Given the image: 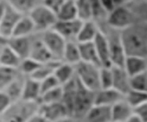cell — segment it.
Returning a JSON list of instances; mask_svg holds the SVG:
<instances>
[{
	"label": "cell",
	"instance_id": "7402d4cb",
	"mask_svg": "<svg viewBox=\"0 0 147 122\" xmlns=\"http://www.w3.org/2000/svg\"><path fill=\"white\" fill-rule=\"evenodd\" d=\"M54 75L61 86H64L76 78L75 66L64 62H60L55 68Z\"/></svg>",
	"mask_w": 147,
	"mask_h": 122
},
{
	"label": "cell",
	"instance_id": "e575fe53",
	"mask_svg": "<svg viewBox=\"0 0 147 122\" xmlns=\"http://www.w3.org/2000/svg\"><path fill=\"white\" fill-rule=\"evenodd\" d=\"M42 63H39L38 62H37V61H35L34 59L28 57V58H25V59L22 60L19 69L25 76L30 77L35 73V71L39 68V66Z\"/></svg>",
	"mask_w": 147,
	"mask_h": 122
},
{
	"label": "cell",
	"instance_id": "3957f363",
	"mask_svg": "<svg viewBox=\"0 0 147 122\" xmlns=\"http://www.w3.org/2000/svg\"><path fill=\"white\" fill-rule=\"evenodd\" d=\"M77 80L78 84L71 115L80 119L82 121L86 113L94 104V93L96 92L86 88L78 78Z\"/></svg>",
	"mask_w": 147,
	"mask_h": 122
},
{
	"label": "cell",
	"instance_id": "8fae6325",
	"mask_svg": "<svg viewBox=\"0 0 147 122\" xmlns=\"http://www.w3.org/2000/svg\"><path fill=\"white\" fill-rule=\"evenodd\" d=\"M22 15L23 14H22L20 12L14 9L12 5L7 3L5 14L1 20V22H0V34L4 35L7 38H11L15 29V26L22 17Z\"/></svg>",
	"mask_w": 147,
	"mask_h": 122
},
{
	"label": "cell",
	"instance_id": "681fc988",
	"mask_svg": "<svg viewBox=\"0 0 147 122\" xmlns=\"http://www.w3.org/2000/svg\"><path fill=\"white\" fill-rule=\"evenodd\" d=\"M146 64H147V57H146ZM146 71H147V69H146Z\"/></svg>",
	"mask_w": 147,
	"mask_h": 122
},
{
	"label": "cell",
	"instance_id": "f35d334b",
	"mask_svg": "<svg viewBox=\"0 0 147 122\" xmlns=\"http://www.w3.org/2000/svg\"><path fill=\"white\" fill-rule=\"evenodd\" d=\"M13 101L5 91H0V116L11 106Z\"/></svg>",
	"mask_w": 147,
	"mask_h": 122
},
{
	"label": "cell",
	"instance_id": "9c48e42d",
	"mask_svg": "<svg viewBox=\"0 0 147 122\" xmlns=\"http://www.w3.org/2000/svg\"><path fill=\"white\" fill-rule=\"evenodd\" d=\"M82 21L80 19L63 21L58 20L53 30L59 33L66 41H77L78 34L82 25Z\"/></svg>",
	"mask_w": 147,
	"mask_h": 122
},
{
	"label": "cell",
	"instance_id": "484cf974",
	"mask_svg": "<svg viewBox=\"0 0 147 122\" xmlns=\"http://www.w3.org/2000/svg\"><path fill=\"white\" fill-rule=\"evenodd\" d=\"M26 78H27V76H25L24 74L21 72V74L17 77L5 90H3L8 94V96L11 98L13 102L22 99Z\"/></svg>",
	"mask_w": 147,
	"mask_h": 122
},
{
	"label": "cell",
	"instance_id": "cb8c5ba5",
	"mask_svg": "<svg viewBox=\"0 0 147 122\" xmlns=\"http://www.w3.org/2000/svg\"><path fill=\"white\" fill-rule=\"evenodd\" d=\"M62 62L76 66L81 62L79 43L77 41H67L63 55Z\"/></svg>",
	"mask_w": 147,
	"mask_h": 122
},
{
	"label": "cell",
	"instance_id": "b9f144b4",
	"mask_svg": "<svg viewBox=\"0 0 147 122\" xmlns=\"http://www.w3.org/2000/svg\"><path fill=\"white\" fill-rule=\"evenodd\" d=\"M99 1L108 13H111L116 7L113 0H99Z\"/></svg>",
	"mask_w": 147,
	"mask_h": 122
},
{
	"label": "cell",
	"instance_id": "ac0fdd59",
	"mask_svg": "<svg viewBox=\"0 0 147 122\" xmlns=\"http://www.w3.org/2000/svg\"><path fill=\"white\" fill-rule=\"evenodd\" d=\"M94 44L97 52L101 66H112L111 62L109 44L105 34L102 31H100L96 39L94 40Z\"/></svg>",
	"mask_w": 147,
	"mask_h": 122
},
{
	"label": "cell",
	"instance_id": "7bdbcfd3",
	"mask_svg": "<svg viewBox=\"0 0 147 122\" xmlns=\"http://www.w3.org/2000/svg\"><path fill=\"white\" fill-rule=\"evenodd\" d=\"M28 122H52V121H50L46 117H44L42 114H40L39 112H38L33 117H31Z\"/></svg>",
	"mask_w": 147,
	"mask_h": 122
},
{
	"label": "cell",
	"instance_id": "4316f807",
	"mask_svg": "<svg viewBox=\"0 0 147 122\" xmlns=\"http://www.w3.org/2000/svg\"><path fill=\"white\" fill-rule=\"evenodd\" d=\"M6 2L22 14L28 15L43 4V0H6Z\"/></svg>",
	"mask_w": 147,
	"mask_h": 122
},
{
	"label": "cell",
	"instance_id": "74e56055",
	"mask_svg": "<svg viewBox=\"0 0 147 122\" xmlns=\"http://www.w3.org/2000/svg\"><path fill=\"white\" fill-rule=\"evenodd\" d=\"M61 86V84L59 83L57 80V78H55V75H51L47 78H46L45 80H43L40 81V86H41V94L45 92H47L51 89H54L57 86Z\"/></svg>",
	"mask_w": 147,
	"mask_h": 122
},
{
	"label": "cell",
	"instance_id": "7dc6e473",
	"mask_svg": "<svg viewBox=\"0 0 147 122\" xmlns=\"http://www.w3.org/2000/svg\"><path fill=\"white\" fill-rule=\"evenodd\" d=\"M5 47H0V55H1V54H2V52H3V50H4Z\"/></svg>",
	"mask_w": 147,
	"mask_h": 122
},
{
	"label": "cell",
	"instance_id": "7c38bea8",
	"mask_svg": "<svg viewBox=\"0 0 147 122\" xmlns=\"http://www.w3.org/2000/svg\"><path fill=\"white\" fill-rule=\"evenodd\" d=\"M38 112L52 122H55L67 115H71L63 101L47 104L40 103Z\"/></svg>",
	"mask_w": 147,
	"mask_h": 122
},
{
	"label": "cell",
	"instance_id": "c3c4849f",
	"mask_svg": "<svg viewBox=\"0 0 147 122\" xmlns=\"http://www.w3.org/2000/svg\"><path fill=\"white\" fill-rule=\"evenodd\" d=\"M0 122H3V119H2L1 116H0Z\"/></svg>",
	"mask_w": 147,
	"mask_h": 122
},
{
	"label": "cell",
	"instance_id": "d590c367",
	"mask_svg": "<svg viewBox=\"0 0 147 122\" xmlns=\"http://www.w3.org/2000/svg\"><path fill=\"white\" fill-rule=\"evenodd\" d=\"M112 82H113L112 66H101V68H100L101 88H112Z\"/></svg>",
	"mask_w": 147,
	"mask_h": 122
},
{
	"label": "cell",
	"instance_id": "6da1fadb",
	"mask_svg": "<svg viewBox=\"0 0 147 122\" xmlns=\"http://www.w3.org/2000/svg\"><path fill=\"white\" fill-rule=\"evenodd\" d=\"M127 56L147 57V23L137 22L120 30Z\"/></svg>",
	"mask_w": 147,
	"mask_h": 122
},
{
	"label": "cell",
	"instance_id": "4dcf8cb0",
	"mask_svg": "<svg viewBox=\"0 0 147 122\" xmlns=\"http://www.w3.org/2000/svg\"><path fill=\"white\" fill-rule=\"evenodd\" d=\"M78 12V19L82 22L93 19L92 0H75Z\"/></svg>",
	"mask_w": 147,
	"mask_h": 122
},
{
	"label": "cell",
	"instance_id": "1f68e13d",
	"mask_svg": "<svg viewBox=\"0 0 147 122\" xmlns=\"http://www.w3.org/2000/svg\"><path fill=\"white\" fill-rule=\"evenodd\" d=\"M60 62H62V61H52V62L49 63H42L39 66V68L35 71V73L30 77L40 82L41 80H45L46 78L51 75H54L55 68L57 67Z\"/></svg>",
	"mask_w": 147,
	"mask_h": 122
},
{
	"label": "cell",
	"instance_id": "4fadbf2b",
	"mask_svg": "<svg viewBox=\"0 0 147 122\" xmlns=\"http://www.w3.org/2000/svg\"><path fill=\"white\" fill-rule=\"evenodd\" d=\"M112 73H113L112 88L125 96L131 90V77L127 74L123 67L119 66H112Z\"/></svg>",
	"mask_w": 147,
	"mask_h": 122
},
{
	"label": "cell",
	"instance_id": "277c9868",
	"mask_svg": "<svg viewBox=\"0 0 147 122\" xmlns=\"http://www.w3.org/2000/svg\"><path fill=\"white\" fill-rule=\"evenodd\" d=\"M101 31H102L105 34L108 40L111 65L123 67L127 55L121 39L120 30L112 29L110 28L109 26H106Z\"/></svg>",
	"mask_w": 147,
	"mask_h": 122
},
{
	"label": "cell",
	"instance_id": "30bf717a",
	"mask_svg": "<svg viewBox=\"0 0 147 122\" xmlns=\"http://www.w3.org/2000/svg\"><path fill=\"white\" fill-rule=\"evenodd\" d=\"M30 57L37 61L39 63H46L52 62V61H57L54 58L53 55L51 54L45 43L43 42L39 33H35L33 35Z\"/></svg>",
	"mask_w": 147,
	"mask_h": 122
},
{
	"label": "cell",
	"instance_id": "f6af8a7d",
	"mask_svg": "<svg viewBox=\"0 0 147 122\" xmlns=\"http://www.w3.org/2000/svg\"><path fill=\"white\" fill-rule=\"evenodd\" d=\"M6 5H7L6 0H2V1L0 2V22H1V20H2L3 16L5 14V9H6Z\"/></svg>",
	"mask_w": 147,
	"mask_h": 122
},
{
	"label": "cell",
	"instance_id": "ffe728a7",
	"mask_svg": "<svg viewBox=\"0 0 147 122\" xmlns=\"http://www.w3.org/2000/svg\"><path fill=\"white\" fill-rule=\"evenodd\" d=\"M101 31L97 23L94 21H86L82 22L80 32L77 37V42L86 43L93 42L96 39L98 33Z\"/></svg>",
	"mask_w": 147,
	"mask_h": 122
},
{
	"label": "cell",
	"instance_id": "8992f818",
	"mask_svg": "<svg viewBox=\"0 0 147 122\" xmlns=\"http://www.w3.org/2000/svg\"><path fill=\"white\" fill-rule=\"evenodd\" d=\"M100 68L101 66L96 64L80 62L75 66L76 77L86 88L96 92L101 88Z\"/></svg>",
	"mask_w": 147,
	"mask_h": 122
},
{
	"label": "cell",
	"instance_id": "2e32d148",
	"mask_svg": "<svg viewBox=\"0 0 147 122\" xmlns=\"http://www.w3.org/2000/svg\"><path fill=\"white\" fill-rule=\"evenodd\" d=\"M33 35L26 37H11L8 41V47H10L22 59L28 58L31 50Z\"/></svg>",
	"mask_w": 147,
	"mask_h": 122
},
{
	"label": "cell",
	"instance_id": "8d00e7d4",
	"mask_svg": "<svg viewBox=\"0 0 147 122\" xmlns=\"http://www.w3.org/2000/svg\"><path fill=\"white\" fill-rule=\"evenodd\" d=\"M131 88L147 94V71L131 78Z\"/></svg>",
	"mask_w": 147,
	"mask_h": 122
},
{
	"label": "cell",
	"instance_id": "ee69618b",
	"mask_svg": "<svg viewBox=\"0 0 147 122\" xmlns=\"http://www.w3.org/2000/svg\"><path fill=\"white\" fill-rule=\"evenodd\" d=\"M55 122H82V121L80 119H78L72 115H67Z\"/></svg>",
	"mask_w": 147,
	"mask_h": 122
},
{
	"label": "cell",
	"instance_id": "d6a6232c",
	"mask_svg": "<svg viewBox=\"0 0 147 122\" xmlns=\"http://www.w3.org/2000/svg\"><path fill=\"white\" fill-rule=\"evenodd\" d=\"M63 96V86H59L57 88L45 92L41 94L39 102L41 104L53 103L57 102H62Z\"/></svg>",
	"mask_w": 147,
	"mask_h": 122
},
{
	"label": "cell",
	"instance_id": "d4e9b609",
	"mask_svg": "<svg viewBox=\"0 0 147 122\" xmlns=\"http://www.w3.org/2000/svg\"><path fill=\"white\" fill-rule=\"evenodd\" d=\"M37 33L35 25L29 15H22L15 26L12 37H26Z\"/></svg>",
	"mask_w": 147,
	"mask_h": 122
},
{
	"label": "cell",
	"instance_id": "816d5d0a",
	"mask_svg": "<svg viewBox=\"0 0 147 122\" xmlns=\"http://www.w3.org/2000/svg\"><path fill=\"white\" fill-rule=\"evenodd\" d=\"M0 66H1V65H0Z\"/></svg>",
	"mask_w": 147,
	"mask_h": 122
},
{
	"label": "cell",
	"instance_id": "7a4b0ae2",
	"mask_svg": "<svg viewBox=\"0 0 147 122\" xmlns=\"http://www.w3.org/2000/svg\"><path fill=\"white\" fill-rule=\"evenodd\" d=\"M39 107V102L21 99L13 102L1 115V118L3 122H28L31 117L38 112Z\"/></svg>",
	"mask_w": 147,
	"mask_h": 122
},
{
	"label": "cell",
	"instance_id": "603a6c76",
	"mask_svg": "<svg viewBox=\"0 0 147 122\" xmlns=\"http://www.w3.org/2000/svg\"><path fill=\"white\" fill-rule=\"evenodd\" d=\"M79 47H80L81 62L101 66L99 57L97 55L96 47H94V41L86 42V43H79Z\"/></svg>",
	"mask_w": 147,
	"mask_h": 122
},
{
	"label": "cell",
	"instance_id": "9a60e30c",
	"mask_svg": "<svg viewBox=\"0 0 147 122\" xmlns=\"http://www.w3.org/2000/svg\"><path fill=\"white\" fill-rule=\"evenodd\" d=\"M82 122H112L111 109L109 106L94 104L86 113Z\"/></svg>",
	"mask_w": 147,
	"mask_h": 122
},
{
	"label": "cell",
	"instance_id": "ba28073f",
	"mask_svg": "<svg viewBox=\"0 0 147 122\" xmlns=\"http://www.w3.org/2000/svg\"><path fill=\"white\" fill-rule=\"evenodd\" d=\"M39 34L43 42L53 55L54 58L57 61H62L67 41L53 29Z\"/></svg>",
	"mask_w": 147,
	"mask_h": 122
},
{
	"label": "cell",
	"instance_id": "44dd1931",
	"mask_svg": "<svg viewBox=\"0 0 147 122\" xmlns=\"http://www.w3.org/2000/svg\"><path fill=\"white\" fill-rule=\"evenodd\" d=\"M41 97L40 82L31 77H27L23 86L22 99L27 101L39 102Z\"/></svg>",
	"mask_w": 147,
	"mask_h": 122
},
{
	"label": "cell",
	"instance_id": "d6986e66",
	"mask_svg": "<svg viewBox=\"0 0 147 122\" xmlns=\"http://www.w3.org/2000/svg\"><path fill=\"white\" fill-rule=\"evenodd\" d=\"M123 68L131 78L139 75L146 71V57L128 55L126 57Z\"/></svg>",
	"mask_w": 147,
	"mask_h": 122
},
{
	"label": "cell",
	"instance_id": "f907efd6",
	"mask_svg": "<svg viewBox=\"0 0 147 122\" xmlns=\"http://www.w3.org/2000/svg\"><path fill=\"white\" fill-rule=\"evenodd\" d=\"M1 1H2V0H0V2H1Z\"/></svg>",
	"mask_w": 147,
	"mask_h": 122
},
{
	"label": "cell",
	"instance_id": "52a82bcc",
	"mask_svg": "<svg viewBox=\"0 0 147 122\" xmlns=\"http://www.w3.org/2000/svg\"><path fill=\"white\" fill-rule=\"evenodd\" d=\"M28 15L35 25L37 33H41L53 29L58 21L56 13L43 4L35 8Z\"/></svg>",
	"mask_w": 147,
	"mask_h": 122
},
{
	"label": "cell",
	"instance_id": "f1b7e54d",
	"mask_svg": "<svg viewBox=\"0 0 147 122\" xmlns=\"http://www.w3.org/2000/svg\"><path fill=\"white\" fill-rule=\"evenodd\" d=\"M22 60V59L10 47L6 46L0 55V65L19 69Z\"/></svg>",
	"mask_w": 147,
	"mask_h": 122
},
{
	"label": "cell",
	"instance_id": "f546056e",
	"mask_svg": "<svg viewBox=\"0 0 147 122\" xmlns=\"http://www.w3.org/2000/svg\"><path fill=\"white\" fill-rule=\"evenodd\" d=\"M58 20L69 21L78 19L77 5L75 0H67L56 13Z\"/></svg>",
	"mask_w": 147,
	"mask_h": 122
},
{
	"label": "cell",
	"instance_id": "5b68a950",
	"mask_svg": "<svg viewBox=\"0 0 147 122\" xmlns=\"http://www.w3.org/2000/svg\"><path fill=\"white\" fill-rule=\"evenodd\" d=\"M139 22L136 14L128 5L116 6L107 18V26L118 30H122Z\"/></svg>",
	"mask_w": 147,
	"mask_h": 122
},
{
	"label": "cell",
	"instance_id": "5bb4252c",
	"mask_svg": "<svg viewBox=\"0 0 147 122\" xmlns=\"http://www.w3.org/2000/svg\"><path fill=\"white\" fill-rule=\"evenodd\" d=\"M125 96L113 88H100L94 93V104L111 107Z\"/></svg>",
	"mask_w": 147,
	"mask_h": 122
},
{
	"label": "cell",
	"instance_id": "ab89813d",
	"mask_svg": "<svg viewBox=\"0 0 147 122\" xmlns=\"http://www.w3.org/2000/svg\"><path fill=\"white\" fill-rule=\"evenodd\" d=\"M66 1L67 0H43V5H45L50 9L57 13V11Z\"/></svg>",
	"mask_w": 147,
	"mask_h": 122
},
{
	"label": "cell",
	"instance_id": "60d3db41",
	"mask_svg": "<svg viewBox=\"0 0 147 122\" xmlns=\"http://www.w3.org/2000/svg\"><path fill=\"white\" fill-rule=\"evenodd\" d=\"M135 112L139 116L144 122H147V102H144L143 105L138 107L135 110Z\"/></svg>",
	"mask_w": 147,
	"mask_h": 122
},
{
	"label": "cell",
	"instance_id": "e0dca14e",
	"mask_svg": "<svg viewBox=\"0 0 147 122\" xmlns=\"http://www.w3.org/2000/svg\"><path fill=\"white\" fill-rule=\"evenodd\" d=\"M112 122H126L134 113L135 109L129 104L125 97L111 107Z\"/></svg>",
	"mask_w": 147,
	"mask_h": 122
},
{
	"label": "cell",
	"instance_id": "836d02e7",
	"mask_svg": "<svg viewBox=\"0 0 147 122\" xmlns=\"http://www.w3.org/2000/svg\"><path fill=\"white\" fill-rule=\"evenodd\" d=\"M125 99L136 110L147 102V94L131 88V90L125 95Z\"/></svg>",
	"mask_w": 147,
	"mask_h": 122
},
{
	"label": "cell",
	"instance_id": "bcb514c9",
	"mask_svg": "<svg viewBox=\"0 0 147 122\" xmlns=\"http://www.w3.org/2000/svg\"><path fill=\"white\" fill-rule=\"evenodd\" d=\"M126 122H144V121L135 112L134 114L130 118H129Z\"/></svg>",
	"mask_w": 147,
	"mask_h": 122
},
{
	"label": "cell",
	"instance_id": "83f0119b",
	"mask_svg": "<svg viewBox=\"0 0 147 122\" xmlns=\"http://www.w3.org/2000/svg\"><path fill=\"white\" fill-rule=\"evenodd\" d=\"M20 74L18 68L0 66V91L5 90Z\"/></svg>",
	"mask_w": 147,
	"mask_h": 122
}]
</instances>
